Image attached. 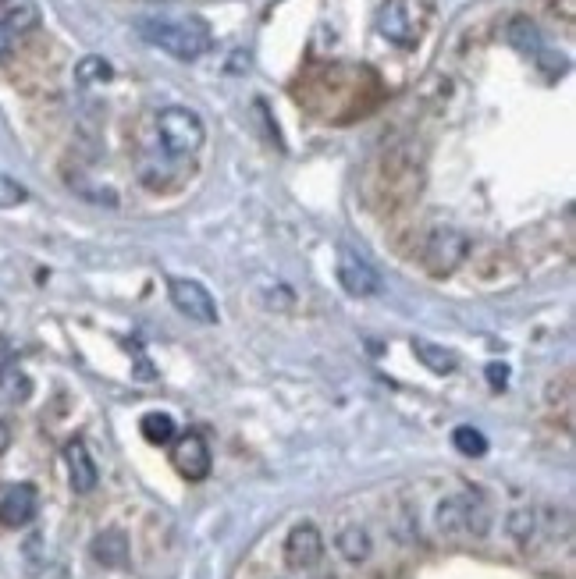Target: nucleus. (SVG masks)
Returning <instances> with one entry per match:
<instances>
[{"label":"nucleus","instance_id":"2eb2a0df","mask_svg":"<svg viewBox=\"0 0 576 579\" xmlns=\"http://www.w3.org/2000/svg\"><path fill=\"white\" fill-rule=\"evenodd\" d=\"M413 352H416V359L427 366L431 373H452L459 366V359H456V352L452 349H441V345H434V342H427V338H413Z\"/></svg>","mask_w":576,"mask_h":579},{"label":"nucleus","instance_id":"dca6fc26","mask_svg":"<svg viewBox=\"0 0 576 579\" xmlns=\"http://www.w3.org/2000/svg\"><path fill=\"white\" fill-rule=\"evenodd\" d=\"M537 533H541V519H537L534 508H516L509 516V537L520 544V548H530L537 540Z\"/></svg>","mask_w":576,"mask_h":579},{"label":"nucleus","instance_id":"20e7f679","mask_svg":"<svg viewBox=\"0 0 576 579\" xmlns=\"http://www.w3.org/2000/svg\"><path fill=\"white\" fill-rule=\"evenodd\" d=\"M466 253H470V238H466L463 231L438 228L431 231V238L424 242V256H420V260H424V267L431 270L434 278H445V274H452V270L466 260Z\"/></svg>","mask_w":576,"mask_h":579},{"label":"nucleus","instance_id":"6e6552de","mask_svg":"<svg viewBox=\"0 0 576 579\" xmlns=\"http://www.w3.org/2000/svg\"><path fill=\"white\" fill-rule=\"evenodd\" d=\"M36 508H40V494L32 484H11L8 491L0 494V526L8 530H22L36 519Z\"/></svg>","mask_w":576,"mask_h":579},{"label":"nucleus","instance_id":"6ab92c4d","mask_svg":"<svg viewBox=\"0 0 576 579\" xmlns=\"http://www.w3.org/2000/svg\"><path fill=\"white\" fill-rule=\"evenodd\" d=\"M452 445H456L463 455H470V459L488 455V437L480 434L477 427H456V430H452Z\"/></svg>","mask_w":576,"mask_h":579},{"label":"nucleus","instance_id":"39448f33","mask_svg":"<svg viewBox=\"0 0 576 579\" xmlns=\"http://www.w3.org/2000/svg\"><path fill=\"white\" fill-rule=\"evenodd\" d=\"M171 302H175L178 313H185L196 324H217L221 320L217 299L210 295V288L192 278H171Z\"/></svg>","mask_w":576,"mask_h":579},{"label":"nucleus","instance_id":"423d86ee","mask_svg":"<svg viewBox=\"0 0 576 579\" xmlns=\"http://www.w3.org/2000/svg\"><path fill=\"white\" fill-rule=\"evenodd\" d=\"M338 281L342 288L352 295V299H374V295L384 292V281L360 253H352V249H338Z\"/></svg>","mask_w":576,"mask_h":579},{"label":"nucleus","instance_id":"1a4fd4ad","mask_svg":"<svg viewBox=\"0 0 576 579\" xmlns=\"http://www.w3.org/2000/svg\"><path fill=\"white\" fill-rule=\"evenodd\" d=\"M377 29L384 40L399 43V47H413L416 40V15L409 0H384V8L377 11Z\"/></svg>","mask_w":576,"mask_h":579},{"label":"nucleus","instance_id":"393cba45","mask_svg":"<svg viewBox=\"0 0 576 579\" xmlns=\"http://www.w3.org/2000/svg\"><path fill=\"white\" fill-rule=\"evenodd\" d=\"M153 4H157V0H153ZM160 4H168V0H160Z\"/></svg>","mask_w":576,"mask_h":579},{"label":"nucleus","instance_id":"4468645a","mask_svg":"<svg viewBox=\"0 0 576 579\" xmlns=\"http://www.w3.org/2000/svg\"><path fill=\"white\" fill-rule=\"evenodd\" d=\"M0 22L11 32H29L40 25V8L36 0H0Z\"/></svg>","mask_w":576,"mask_h":579},{"label":"nucleus","instance_id":"4be33fe9","mask_svg":"<svg viewBox=\"0 0 576 579\" xmlns=\"http://www.w3.org/2000/svg\"><path fill=\"white\" fill-rule=\"evenodd\" d=\"M25 199H29L25 185L15 182L11 175H4V171H0V207L11 210V207H18V203H25Z\"/></svg>","mask_w":576,"mask_h":579},{"label":"nucleus","instance_id":"412c9836","mask_svg":"<svg viewBox=\"0 0 576 579\" xmlns=\"http://www.w3.org/2000/svg\"><path fill=\"white\" fill-rule=\"evenodd\" d=\"M114 75L111 61H104V57H82L79 68H75V79L82 82V86H89V82H107Z\"/></svg>","mask_w":576,"mask_h":579},{"label":"nucleus","instance_id":"b1692460","mask_svg":"<svg viewBox=\"0 0 576 579\" xmlns=\"http://www.w3.org/2000/svg\"><path fill=\"white\" fill-rule=\"evenodd\" d=\"M11 43H15V32H11L8 25L0 22V61H4V57L11 54Z\"/></svg>","mask_w":576,"mask_h":579},{"label":"nucleus","instance_id":"f3484780","mask_svg":"<svg viewBox=\"0 0 576 579\" xmlns=\"http://www.w3.org/2000/svg\"><path fill=\"white\" fill-rule=\"evenodd\" d=\"M29 395H32V381H29V377H25L18 366H4V370H0V398H4V402H11V405H22Z\"/></svg>","mask_w":576,"mask_h":579},{"label":"nucleus","instance_id":"a211bd4d","mask_svg":"<svg viewBox=\"0 0 576 579\" xmlns=\"http://www.w3.org/2000/svg\"><path fill=\"white\" fill-rule=\"evenodd\" d=\"M139 434L150 441V445H171L175 441V420L168 413H146L139 420Z\"/></svg>","mask_w":576,"mask_h":579},{"label":"nucleus","instance_id":"7ed1b4c3","mask_svg":"<svg viewBox=\"0 0 576 579\" xmlns=\"http://www.w3.org/2000/svg\"><path fill=\"white\" fill-rule=\"evenodd\" d=\"M488 508L477 494H452L438 505V530L445 537H459V533H473L484 537L488 533Z\"/></svg>","mask_w":576,"mask_h":579},{"label":"nucleus","instance_id":"f8f14e48","mask_svg":"<svg viewBox=\"0 0 576 579\" xmlns=\"http://www.w3.org/2000/svg\"><path fill=\"white\" fill-rule=\"evenodd\" d=\"M89 555L100 565H107V569H121V565L128 562V537L121 530L96 533L93 544H89Z\"/></svg>","mask_w":576,"mask_h":579},{"label":"nucleus","instance_id":"aec40b11","mask_svg":"<svg viewBox=\"0 0 576 579\" xmlns=\"http://www.w3.org/2000/svg\"><path fill=\"white\" fill-rule=\"evenodd\" d=\"M505 36H509V43L516 50H537V40H541V36H537V25L530 22V18H512Z\"/></svg>","mask_w":576,"mask_h":579},{"label":"nucleus","instance_id":"0eeeda50","mask_svg":"<svg viewBox=\"0 0 576 579\" xmlns=\"http://www.w3.org/2000/svg\"><path fill=\"white\" fill-rule=\"evenodd\" d=\"M171 466H175L185 480H207L210 466H214V455H210V445L200 434H182L175 437V445H171Z\"/></svg>","mask_w":576,"mask_h":579},{"label":"nucleus","instance_id":"9d476101","mask_svg":"<svg viewBox=\"0 0 576 579\" xmlns=\"http://www.w3.org/2000/svg\"><path fill=\"white\" fill-rule=\"evenodd\" d=\"M324 555V537L313 523H299L285 537V562L292 569H313Z\"/></svg>","mask_w":576,"mask_h":579},{"label":"nucleus","instance_id":"f257e3e1","mask_svg":"<svg viewBox=\"0 0 576 579\" xmlns=\"http://www.w3.org/2000/svg\"><path fill=\"white\" fill-rule=\"evenodd\" d=\"M136 29L150 47L164 50L178 61H196L210 47V29L203 18H178V22H171V18H139Z\"/></svg>","mask_w":576,"mask_h":579},{"label":"nucleus","instance_id":"5701e85b","mask_svg":"<svg viewBox=\"0 0 576 579\" xmlns=\"http://www.w3.org/2000/svg\"><path fill=\"white\" fill-rule=\"evenodd\" d=\"M488 381L495 384V388H502V384L509 381V366H502V363H491V366H488Z\"/></svg>","mask_w":576,"mask_h":579},{"label":"nucleus","instance_id":"f03ea898","mask_svg":"<svg viewBox=\"0 0 576 579\" xmlns=\"http://www.w3.org/2000/svg\"><path fill=\"white\" fill-rule=\"evenodd\" d=\"M157 135L168 157H192L207 139L203 118L189 107H164L157 114Z\"/></svg>","mask_w":576,"mask_h":579},{"label":"nucleus","instance_id":"ddd939ff","mask_svg":"<svg viewBox=\"0 0 576 579\" xmlns=\"http://www.w3.org/2000/svg\"><path fill=\"white\" fill-rule=\"evenodd\" d=\"M335 548L345 562L360 565V562H367L370 551H374V540H370V533L363 530V526H345V530H338Z\"/></svg>","mask_w":576,"mask_h":579},{"label":"nucleus","instance_id":"9b49d317","mask_svg":"<svg viewBox=\"0 0 576 579\" xmlns=\"http://www.w3.org/2000/svg\"><path fill=\"white\" fill-rule=\"evenodd\" d=\"M64 466H68V484L75 494H89L100 480V469H96L93 455L82 441H68L64 445Z\"/></svg>","mask_w":576,"mask_h":579}]
</instances>
